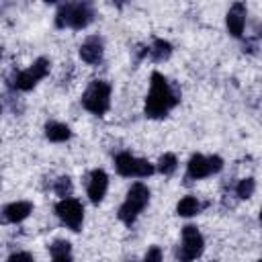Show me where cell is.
Masks as SVG:
<instances>
[{
  "mask_svg": "<svg viewBox=\"0 0 262 262\" xmlns=\"http://www.w3.org/2000/svg\"><path fill=\"white\" fill-rule=\"evenodd\" d=\"M180 98H182V92L174 82H170L162 72H151L149 92L145 96L143 113L147 119H164L170 115L174 106H178Z\"/></svg>",
  "mask_w": 262,
  "mask_h": 262,
  "instance_id": "1",
  "label": "cell"
},
{
  "mask_svg": "<svg viewBox=\"0 0 262 262\" xmlns=\"http://www.w3.org/2000/svg\"><path fill=\"white\" fill-rule=\"evenodd\" d=\"M94 16V0H63L61 4H57L53 23L57 29L82 31L92 25Z\"/></svg>",
  "mask_w": 262,
  "mask_h": 262,
  "instance_id": "2",
  "label": "cell"
},
{
  "mask_svg": "<svg viewBox=\"0 0 262 262\" xmlns=\"http://www.w3.org/2000/svg\"><path fill=\"white\" fill-rule=\"evenodd\" d=\"M51 72V59L41 55L37 57L29 68L25 70H14L6 78V88L10 92H31L43 78H47Z\"/></svg>",
  "mask_w": 262,
  "mask_h": 262,
  "instance_id": "3",
  "label": "cell"
},
{
  "mask_svg": "<svg viewBox=\"0 0 262 262\" xmlns=\"http://www.w3.org/2000/svg\"><path fill=\"white\" fill-rule=\"evenodd\" d=\"M149 188L147 184L143 182H133L129 188H127V194L117 211V219L125 225V227H133L135 221L139 219V215L145 211V207L149 205Z\"/></svg>",
  "mask_w": 262,
  "mask_h": 262,
  "instance_id": "4",
  "label": "cell"
},
{
  "mask_svg": "<svg viewBox=\"0 0 262 262\" xmlns=\"http://www.w3.org/2000/svg\"><path fill=\"white\" fill-rule=\"evenodd\" d=\"M111 96H113V86H111V82L96 78V80H92V82L86 86V90H84L82 96H80V102H82V106H84L90 115L104 117V115L108 113V108H111Z\"/></svg>",
  "mask_w": 262,
  "mask_h": 262,
  "instance_id": "5",
  "label": "cell"
},
{
  "mask_svg": "<svg viewBox=\"0 0 262 262\" xmlns=\"http://www.w3.org/2000/svg\"><path fill=\"white\" fill-rule=\"evenodd\" d=\"M225 162L221 156H203V154H192L186 162V172H184V184H192L196 180L215 176L223 170Z\"/></svg>",
  "mask_w": 262,
  "mask_h": 262,
  "instance_id": "6",
  "label": "cell"
},
{
  "mask_svg": "<svg viewBox=\"0 0 262 262\" xmlns=\"http://www.w3.org/2000/svg\"><path fill=\"white\" fill-rule=\"evenodd\" d=\"M115 170L123 178H149L156 174V164H151L145 158H137L131 151L123 149L115 156Z\"/></svg>",
  "mask_w": 262,
  "mask_h": 262,
  "instance_id": "7",
  "label": "cell"
},
{
  "mask_svg": "<svg viewBox=\"0 0 262 262\" xmlns=\"http://www.w3.org/2000/svg\"><path fill=\"white\" fill-rule=\"evenodd\" d=\"M203 252H205V237L199 231V227L192 223L184 225L180 231V246L176 248V258L182 262H188V260L201 258Z\"/></svg>",
  "mask_w": 262,
  "mask_h": 262,
  "instance_id": "8",
  "label": "cell"
},
{
  "mask_svg": "<svg viewBox=\"0 0 262 262\" xmlns=\"http://www.w3.org/2000/svg\"><path fill=\"white\" fill-rule=\"evenodd\" d=\"M57 219L70 229V231H80L84 225V205L76 196H66L59 199L53 207Z\"/></svg>",
  "mask_w": 262,
  "mask_h": 262,
  "instance_id": "9",
  "label": "cell"
},
{
  "mask_svg": "<svg viewBox=\"0 0 262 262\" xmlns=\"http://www.w3.org/2000/svg\"><path fill=\"white\" fill-rule=\"evenodd\" d=\"M246 25H248V6H246V2L237 0L225 12V29L233 39H242Z\"/></svg>",
  "mask_w": 262,
  "mask_h": 262,
  "instance_id": "10",
  "label": "cell"
},
{
  "mask_svg": "<svg viewBox=\"0 0 262 262\" xmlns=\"http://www.w3.org/2000/svg\"><path fill=\"white\" fill-rule=\"evenodd\" d=\"M108 190V174L102 168H94L90 170V174L86 176V196L92 205H100L106 196Z\"/></svg>",
  "mask_w": 262,
  "mask_h": 262,
  "instance_id": "11",
  "label": "cell"
},
{
  "mask_svg": "<svg viewBox=\"0 0 262 262\" xmlns=\"http://www.w3.org/2000/svg\"><path fill=\"white\" fill-rule=\"evenodd\" d=\"M78 55L84 63L88 66H98L104 59V41L100 35H88L80 47H78Z\"/></svg>",
  "mask_w": 262,
  "mask_h": 262,
  "instance_id": "12",
  "label": "cell"
},
{
  "mask_svg": "<svg viewBox=\"0 0 262 262\" xmlns=\"http://www.w3.org/2000/svg\"><path fill=\"white\" fill-rule=\"evenodd\" d=\"M35 205L31 201H10L2 207V223H10V225H16V223H23L27 217H31Z\"/></svg>",
  "mask_w": 262,
  "mask_h": 262,
  "instance_id": "13",
  "label": "cell"
},
{
  "mask_svg": "<svg viewBox=\"0 0 262 262\" xmlns=\"http://www.w3.org/2000/svg\"><path fill=\"white\" fill-rule=\"evenodd\" d=\"M43 133H45V139L51 141V143H66L74 135L72 127L61 123V121H47L43 125Z\"/></svg>",
  "mask_w": 262,
  "mask_h": 262,
  "instance_id": "14",
  "label": "cell"
},
{
  "mask_svg": "<svg viewBox=\"0 0 262 262\" xmlns=\"http://www.w3.org/2000/svg\"><path fill=\"white\" fill-rule=\"evenodd\" d=\"M203 203H201V199L199 196H194V194H186V196H182L178 203H176V215L178 217H196L201 211H203Z\"/></svg>",
  "mask_w": 262,
  "mask_h": 262,
  "instance_id": "15",
  "label": "cell"
},
{
  "mask_svg": "<svg viewBox=\"0 0 262 262\" xmlns=\"http://www.w3.org/2000/svg\"><path fill=\"white\" fill-rule=\"evenodd\" d=\"M172 51H174V47H172V43L166 41V39L156 37V39H151V43H149V59L156 61V63L168 61V59L172 57Z\"/></svg>",
  "mask_w": 262,
  "mask_h": 262,
  "instance_id": "16",
  "label": "cell"
},
{
  "mask_svg": "<svg viewBox=\"0 0 262 262\" xmlns=\"http://www.w3.org/2000/svg\"><path fill=\"white\" fill-rule=\"evenodd\" d=\"M49 258L55 260V262H70L74 260V254H72V244L63 237H57L49 244Z\"/></svg>",
  "mask_w": 262,
  "mask_h": 262,
  "instance_id": "17",
  "label": "cell"
},
{
  "mask_svg": "<svg viewBox=\"0 0 262 262\" xmlns=\"http://www.w3.org/2000/svg\"><path fill=\"white\" fill-rule=\"evenodd\" d=\"M176 170H178V158H176V154L166 151V154H162V156L158 158V162H156V172H158V174L170 178V176L176 174Z\"/></svg>",
  "mask_w": 262,
  "mask_h": 262,
  "instance_id": "18",
  "label": "cell"
},
{
  "mask_svg": "<svg viewBox=\"0 0 262 262\" xmlns=\"http://www.w3.org/2000/svg\"><path fill=\"white\" fill-rule=\"evenodd\" d=\"M254 190H256V180H254L252 176H246V178L237 180L235 186H233V192H235V196H237L239 201H248V199H252Z\"/></svg>",
  "mask_w": 262,
  "mask_h": 262,
  "instance_id": "19",
  "label": "cell"
},
{
  "mask_svg": "<svg viewBox=\"0 0 262 262\" xmlns=\"http://www.w3.org/2000/svg\"><path fill=\"white\" fill-rule=\"evenodd\" d=\"M53 192H55V196H59V199L72 196V192H74L72 178H70V176H57V178L53 180Z\"/></svg>",
  "mask_w": 262,
  "mask_h": 262,
  "instance_id": "20",
  "label": "cell"
},
{
  "mask_svg": "<svg viewBox=\"0 0 262 262\" xmlns=\"http://www.w3.org/2000/svg\"><path fill=\"white\" fill-rule=\"evenodd\" d=\"M162 258H164V254H162L160 246H151V248H149V250L143 254V260H147V262H149V260H156V262H160Z\"/></svg>",
  "mask_w": 262,
  "mask_h": 262,
  "instance_id": "21",
  "label": "cell"
},
{
  "mask_svg": "<svg viewBox=\"0 0 262 262\" xmlns=\"http://www.w3.org/2000/svg\"><path fill=\"white\" fill-rule=\"evenodd\" d=\"M16 258H27V260H33L35 256L31 254V252H23V250H16V252H12V254H8V262H12V260H16Z\"/></svg>",
  "mask_w": 262,
  "mask_h": 262,
  "instance_id": "22",
  "label": "cell"
},
{
  "mask_svg": "<svg viewBox=\"0 0 262 262\" xmlns=\"http://www.w3.org/2000/svg\"><path fill=\"white\" fill-rule=\"evenodd\" d=\"M127 2H129V0H111V4H113L115 8H119V10H121V8H125V4H127Z\"/></svg>",
  "mask_w": 262,
  "mask_h": 262,
  "instance_id": "23",
  "label": "cell"
},
{
  "mask_svg": "<svg viewBox=\"0 0 262 262\" xmlns=\"http://www.w3.org/2000/svg\"><path fill=\"white\" fill-rule=\"evenodd\" d=\"M43 2H45V4H61L63 0H43Z\"/></svg>",
  "mask_w": 262,
  "mask_h": 262,
  "instance_id": "24",
  "label": "cell"
},
{
  "mask_svg": "<svg viewBox=\"0 0 262 262\" xmlns=\"http://www.w3.org/2000/svg\"><path fill=\"white\" fill-rule=\"evenodd\" d=\"M258 221H260V225H262V205H260V213H258Z\"/></svg>",
  "mask_w": 262,
  "mask_h": 262,
  "instance_id": "25",
  "label": "cell"
}]
</instances>
